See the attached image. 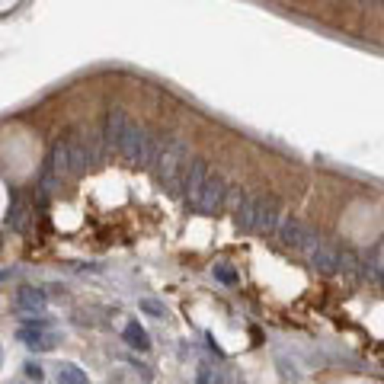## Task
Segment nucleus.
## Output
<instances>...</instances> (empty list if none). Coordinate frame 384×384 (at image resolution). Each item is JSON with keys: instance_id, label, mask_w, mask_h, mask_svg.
<instances>
[{"instance_id": "f257e3e1", "label": "nucleus", "mask_w": 384, "mask_h": 384, "mask_svg": "<svg viewBox=\"0 0 384 384\" xmlns=\"http://www.w3.org/2000/svg\"><path fill=\"white\" fill-rule=\"evenodd\" d=\"M103 141L93 128H80L71 135L58 138L48 157V180H68V176H83L90 166L99 164L103 157Z\"/></svg>"}, {"instance_id": "f03ea898", "label": "nucleus", "mask_w": 384, "mask_h": 384, "mask_svg": "<svg viewBox=\"0 0 384 384\" xmlns=\"http://www.w3.org/2000/svg\"><path fill=\"white\" fill-rule=\"evenodd\" d=\"M103 138L119 157H125L128 164H138V166H151L154 151H157V138L151 135V128L135 122L131 115L122 113V109H109L106 113Z\"/></svg>"}, {"instance_id": "7ed1b4c3", "label": "nucleus", "mask_w": 384, "mask_h": 384, "mask_svg": "<svg viewBox=\"0 0 384 384\" xmlns=\"http://www.w3.org/2000/svg\"><path fill=\"white\" fill-rule=\"evenodd\" d=\"M227 180L221 173H215L205 160L192 157L186 170V180H183V196H186L189 208L202 211V215H218L227 202Z\"/></svg>"}, {"instance_id": "20e7f679", "label": "nucleus", "mask_w": 384, "mask_h": 384, "mask_svg": "<svg viewBox=\"0 0 384 384\" xmlns=\"http://www.w3.org/2000/svg\"><path fill=\"white\" fill-rule=\"evenodd\" d=\"M189 164H192V154H189L186 141H180V138H157V151H154L151 170L164 192L183 196V180H186Z\"/></svg>"}, {"instance_id": "39448f33", "label": "nucleus", "mask_w": 384, "mask_h": 384, "mask_svg": "<svg viewBox=\"0 0 384 384\" xmlns=\"http://www.w3.org/2000/svg\"><path fill=\"white\" fill-rule=\"evenodd\" d=\"M234 221L241 231L250 234H279L282 208L269 196H241V202L234 208Z\"/></svg>"}, {"instance_id": "423d86ee", "label": "nucleus", "mask_w": 384, "mask_h": 384, "mask_svg": "<svg viewBox=\"0 0 384 384\" xmlns=\"http://www.w3.org/2000/svg\"><path fill=\"white\" fill-rule=\"evenodd\" d=\"M308 259H311V266H314L317 272H324V276H359V269H362V263L353 253L333 247V243H324V241L311 250Z\"/></svg>"}, {"instance_id": "0eeeda50", "label": "nucleus", "mask_w": 384, "mask_h": 384, "mask_svg": "<svg viewBox=\"0 0 384 384\" xmlns=\"http://www.w3.org/2000/svg\"><path fill=\"white\" fill-rule=\"evenodd\" d=\"M279 237L285 247L298 250V253H311V250L320 243V237H317V231L311 225H304L301 218H282L279 225Z\"/></svg>"}, {"instance_id": "6e6552de", "label": "nucleus", "mask_w": 384, "mask_h": 384, "mask_svg": "<svg viewBox=\"0 0 384 384\" xmlns=\"http://www.w3.org/2000/svg\"><path fill=\"white\" fill-rule=\"evenodd\" d=\"M16 336H20V343H26V349H36V353H48V349L58 346V333L52 330V324L48 320H38V317H32V320H26L20 330H16Z\"/></svg>"}, {"instance_id": "1a4fd4ad", "label": "nucleus", "mask_w": 384, "mask_h": 384, "mask_svg": "<svg viewBox=\"0 0 384 384\" xmlns=\"http://www.w3.org/2000/svg\"><path fill=\"white\" fill-rule=\"evenodd\" d=\"M48 298L42 288H32V285H23L20 294H16V308L26 311V314H38V311H45Z\"/></svg>"}, {"instance_id": "9d476101", "label": "nucleus", "mask_w": 384, "mask_h": 384, "mask_svg": "<svg viewBox=\"0 0 384 384\" xmlns=\"http://www.w3.org/2000/svg\"><path fill=\"white\" fill-rule=\"evenodd\" d=\"M122 336H125V343L131 349H138V353H148V349H151V333L144 330L138 320H128L125 330H122Z\"/></svg>"}, {"instance_id": "9b49d317", "label": "nucleus", "mask_w": 384, "mask_h": 384, "mask_svg": "<svg viewBox=\"0 0 384 384\" xmlns=\"http://www.w3.org/2000/svg\"><path fill=\"white\" fill-rule=\"evenodd\" d=\"M29 218H32L29 205H26L23 199H13V202H10V211H7L10 227H16V231H26V227H29Z\"/></svg>"}, {"instance_id": "f8f14e48", "label": "nucleus", "mask_w": 384, "mask_h": 384, "mask_svg": "<svg viewBox=\"0 0 384 384\" xmlns=\"http://www.w3.org/2000/svg\"><path fill=\"white\" fill-rule=\"evenodd\" d=\"M58 384H90V381H87V371L80 365H64L58 375Z\"/></svg>"}, {"instance_id": "ddd939ff", "label": "nucleus", "mask_w": 384, "mask_h": 384, "mask_svg": "<svg viewBox=\"0 0 384 384\" xmlns=\"http://www.w3.org/2000/svg\"><path fill=\"white\" fill-rule=\"evenodd\" d=\"M141 311L144 314H154V317H166V304L157 301V298H141Z\"/></svg>"}, {"instance_id": "4468645a", "label": "nucleus", "mask_w": 384, "mask_h": 384, "mask_svg": "<svg viewBox=\"0 0 384 384\" xmlns=\"http://www.w3.org/2000/svg\"><path fill=\"white\" fill-rule=\"evenodd\" d=\"M215 279L225 282V285H234V282H237V276L231 272V266H215Z\"/></svg>"}, {"instance_id": "2eb2a0df", "label": "nucleus", "mask_w": 384, "mask_h": 384, "mask_svg": "<svg viewBox=\"0 0 384 384\" xmlns=\"http://www.w3.org/2000/svg\"><path fill=\"white\" fill-rule=\"evenodd\" d=\"M218 384H243V381H241V375H237L234 369H227V371H221Z\"/></svg>"}, {"instance_id": "dca6fc26", "label": "nucleus", "mask_w": 384, "mask_h": 384, "mask_svg": "<svg viewBox=\"0 0 384 384\" xmlns=\"http://www.w3.org/2000/svg\"><path fill=\"white\" fill-rule=\"evenodd\" d=\"M26 375H29V378H32V381H42V378H45V371L38 369L36 362H29V365H26Z\"/></svg>"}, {"instance_id": "f3484780", "label": "nucleus", "mask_w": 384, "mask_h": 384, "mask_svg": "<svg viewBox=\"0 0 384 384\" xmlns=\"http://www.w3.org/2000/svg\"><path fill=\"white\" fill-rule=\"evenodd\" d=\"M196 384H211V371H208V369H199V375H196Z\"/></svg>"}, {"instance_id": "a211bd4d", "label": "nucleus", "mask_w": 384, "mask_h": 384, "mask_svg": "<svg viewBox=\"0 0 384 384\" xmlns=\"http://www.w3.org/2000/svg\"><path fill=\"white\" fill-rule=\"evenodd\" d=\"M0 362H3V355H0Z\"/></svg>"}]
</instances>
